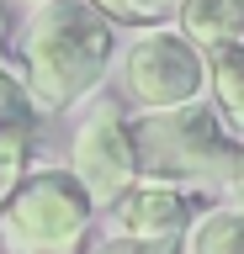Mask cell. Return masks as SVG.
Listing matches in <instances>:
<instances>
[{"label":"cell","mask_w":244,"mask_h":254,"mask_svg":"<svg viewBox=\"0 0 244 254\" xmlns=\"http://www.w3.org/2000/svg\"><path fill=\"white\" fill-rule=\"evenodd\" d=\"M16 59L27 74L32 111L85 106L112 74L117 27L85 0H37L16 37Z\"/></svg>","instance_id":"1"},{"label":"cell","mask_w":244,"mask_h":254,"mask_svg":"<svg viewBox=\"0 0 244 254\" xmlns=\"http://www.w3.org/2000/svg\"><path fill=\"white\" fill-rule=\"evenodd\" d=\"M128 138H133V164L144 180H170L186 190H223L234 164H239L244 132H234L212 111L207 95H196L186 106L128 117Z\"/></svg>","instance_id":"2"},{"label":"cell","mask_w":244,"mask_h":254,"mask_svg":"<svg viewBox=\"0 0 244 254\" xmlns=\"http://www.w3.org/2000/svg\"><path fill=\"white\" fill-rule=\"evenodd\" d=\"M96 222V201L69 164L27 170L0 201V254H80Z\"/></svg>","instance_id":"3"},{"label":"cell","mask_w":244,"mask_h":254,"mask_svg":"<svg viewBox=\"0 0 244 254\" xmlns=\"http://www.w3.org/2000/svg\"><path fill=\"white\" fill-rule=\"evenodd\" d=\"M122 85H128V101L138 111L186 106L207 85V59L175 27L154 21V27H138V37L122 53Z\"/></svg>","instance_id":"4"},{"label":"cell","mask_w":244,"mask_h":254,"mask_svg":"<svg viewBox=\"0 0 244 254\" xmlns=\"http://www.w3.org/2000/svg\"><path fill=\"white\" fill-rule=\"evenodd\" d=\"M69 175L85 186V196L96 201V212H106V206L138 180L122 101H96V106L85 111V122L75 127V138H69Z\"/></svg>","instance_id":"5"},{"label":"cell","mask_w":244,"mask_h":254,"mask_svg":"<svg viewBox=\"0 0 244 254\" xmlns=\"http://www.w3.org/2000/svg\"><path fill=\"white\" fill-rule=\"evenodd\" d=\"M202 190L170 186V180H133L112 206H106V233H133V238H170L180 244L191 217L202 212Z\"/></svg>","instance_id":"6"},{"label":"cell","mask_w":244,"mask_h":254,"mask_svg":"<svg viewBox=\"0 0 244 254\" xmlns=\"http://www.w3.org/2000/svg\"><path fill=\"white\" fill-rule=\"evenodd\" d=\"M170 11H175L170 27H175L186 43H196L202 53L244 37V11L234 5V0H175Z\"/></svg>","instance_id":"7"},{"label":"cell","mask_w":244,"mask_h":254,"mask_svg":"<svg viewBox=\"0 0 244 254\" xmlns=\"http://www.w3.org/2000/svg\"><path fill=\"white\" fill-rule=\"evenodd\" d=\"M207 85L202 95L212 101V111L223 117L234 132H244V37L239 43H223V48H207Z\"/></svg>","instance_id":"8"},{"label":"cell","mask_w":244,"mask_h":254,"mask_svg":"<svg viewBox=\"0 0 244 254\" xmlns=\"http://www.w3.org/2000/svg\"><path fill=\"white\" fill-rule=\"evenodd\" d=\"M180 254H244V206L239 201L202 206L180 238Z\"/></svg>","instance_id":"9"},{"label":"cell","mask_w":244,"mask_h":254,"mask_svg":"<svg viewBox=\"0 0 244 254\" xmlns=\"http://www.w3.org/2000/svg\"><path fill=\"white\" fill-rule=\"evenodd\" d=\"M32 148H37V117H11L0 122V201L11 196L21 175L32 170Z\"/></svg>","instance_id":"10"},{"label":"cell","mask_w":244,"mask_h":254,"mask_svg":"<svg viewBox=\"0 0 244 254\" xmlns=\"http://www.w3.org/2000/svg\"><path fill=\"white\" fill-rule=\"evenodd\" d=\"M11 117H37V111L27 95L21 59H16V37H5V27H0V122H11Z\"/></svg>","instance_id":"11"},{"label":"cell","mask_w":244,"mask_h":254,"mask_svg":"<svg viewBox=\"0 0 244 254\" xmlns=\"http://www.w3.org/2000/svg\"><path fill=\"white\" fill-rule=\"evenodd\" d=\"M90 254H180V244H170V238H133V233H101L90 244Z\"/></svg>","instance_id":"12"},{"label":"cell","mask_w":244,"mask_h":254,"mask_svg":"<svg viewBox=\"0 0 244 254\" xmlns=\"http://www.w3.org/2000/svg\"><path fill=\"white\" fill-rule=\"evenodd\" d=\"M85 5H96L112 27H154V11L144 0H85Z\"/></svg>","instance_id":"13"},{"label":"cell","mask_w":244,"mask_h":254,"mask_svg":"<svg viewBox=\"0 0 244 254\" xmlns=\"http://www.w3.org/2000/svg\"><path fill=\"white\" fill-rule=\"evenodd\" d=\"M223 190H228V201H239V206H244V143H239V164H234V175H228V186H223Z\"/></svg>","instance_id":"14"},{"label":"cell","mask_w":244,"mask_h":254,"mask_svg":"<svg viewBox=\"0 0 244 254\" xmlns=\"http://www.w3.org/2000/svg\"><path fill=\"white\" fill-rule=\"evenodd\" d=\"M149 11H154V21H160V11H170V5H175V0H144Z\"/></svg>","instance_id":"15"},{"label":"cell","mask_w":244,"mask_h":254,"mask_svg":"<svg viewBox=\"0 0 244 254\" xmlns=\"http://www.w3.org/2000/svg\"><path fill=\"white\" fill-rule=\"evenodd\" d=\"M16 5H37V0H16Z\"/></svg>","instance_id":"16"},{"label":"cell","mask_w":244,"mask_h":254,"mask_svg":"<svg viewBox=\"0 0 244 254\" xmlns=\"http://www.w3.org/2000/svg\"><path fill=\"white\" fill-rule=\"evenodd\" d=\"M234 5H239V11H244V0H234Z\"/></svg>","instance_id":"17"}]
</instances>
